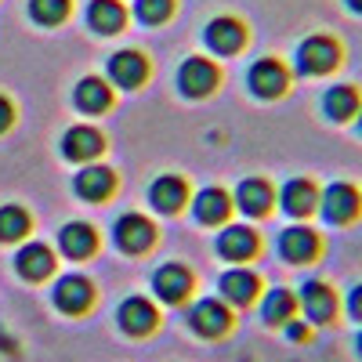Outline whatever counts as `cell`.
I'll list each match as a JSON object with an SVG mask.
<instances>
[{
    "mask_svg": "<svg viewBox=\"0 0 362 362\" xmlns=\"http://www.w3.org/2000/svg\"><path fill=\"white\" fill-rule=\"evenodd\" d=\"M341 40H334L329 33H312L297 44L293 51V66L300 76H326V73H334L341 66Z\"/></svg>",
    "mask_w": 362,
    "mask_h": 362,
    "instance_id": "obj_1",
    "label": "cell"
},
{
    "mask_svg": "<svg viewBox=\"0 0 362 362\" xmlns=\"http://www.w3.org/2000/svg\"><path fill=\"white\" fill-rule=\"evenodd\" d=\"M319 214L334 228L355 225L362 218V189L351 185V181H329V185L319 192Z\"/></svg>",
    "mask_w": 362,
    "mask_h": 362,
    "instance_id": "obj_2",
    "label": "cell"
},
{
    "mask_svg": "<svg viewBox=\"0 0 362 362\" xmlns=\"http://www.w3.org/2000/svg\"><path fill=\"white\" fill-rule=\"evenodd\" d=\"M297 312H305V322L312 326H329L337 322L341 297L326 279H305L297 286Z\"/></svg>",
    "mask_w": 362,
    "mask_h": 362,
    "instance_id": "obj_3",
    "label": "cell"
},
{
    "mask_svg": "<svg viewBox=\"0 0 362 362\" xmlns=\"http://www.w3.org/2000/svg\"><path fill=\"white\" fill-rule=\"evenodd\" d=\"M276 250L286 264H315L322 257V235L308 225H290L279 232Z\"/></svg>",
    "mask_w": 362,
    "mask_h": 362,
    "instance_id": "obj_4",
    "label": "cell"
},
{
    "mask_svg": "<svg viewBox=\"0 0 362 362\" xmlns=\"http://www.w3.org/2000/svg\"><path fill=\"white\" fill-rule=\"evenodd\" d=\"M247 87L264 102L283 98L286 87H290V69L279 62V58H257V62L250 66V73H247Z\"/></svg>",
    "mask_w": 362,
    "mask_h": 362,
    "instance_id": "obj_5",
    "label": "cell"
},
{
    "mask_svg": "<svg viewBox=\"0 0 362 362\" xmlns=\"http://www.w3.org/2000/svg\"><path fill=\"white\" fill-rule=\"evenodd\" d=\"M189 326L196 329L199 337H221V334H228V326H232V312H228L225 300L203 297L189 312Z\"/></svg>",
    "mask_w": 362,
    "mask_h": 362,
    "instance_id": "obj_6",
    "label": "cell"
},
{
    "mask_svg": "<svg viewBox=\"0 0 362 362\" xmlns=\"http://www.w3.org/2000/svg\"><path fill=\"white\" fill-rule=\"evenodd\" d=\"M279 203L290 218H312L319 210V185L312 177H290L279 189Z\"/></svg>",
    "mask_w": 362,
    "mask_h": 362,
    "instance_id": "obj_7",
    "label": "cell"
},
{
    "mask_svg": "<svg viewBox=\"0 0 362 362\" xmlns=\"http://www.w3.org/2000/svg\"><path fill=\"white\" fill-rule=\"evenodd\" d=\"M362 109V90L355 83H334L322 95V112L329 124H351Z\"/></svg>",
    "mask_w": 362,
    "mask_h": 362,
    "instance_id": "obj_8",
    "label": "cell"
},
{
    "mask_svg": "<svg viewBox=\"0 0 362 362\" xmlns=\"http://www.w3.org/2000/svg\"><path fill=\"white\" fill-rule=\"evenodd\" d=\"M257 293H261V276L257 272H250V268H228L225 276H221V297L228 300V305H235V308H243V305H254L257 300Z\"/></svg>",
    "mask_w": 362,
    "mask_h": 362,
    "instance_id": "obj_9",
    "label": "cell"
},
{
    "mask_svg": "<svg viewBox=\"0 0 362 362\" xmlns=\"http://www.w3.org/2000/svg\"><path fill=\"white\" fill-rule=\"evenodd\" d=\"M257 250H261V239L250 225H228L218 235V254L225 261H250L257 257Z\"/></svg>",
    "mask_w": 362,
    "mask_h": 362,
    "instance_id": "obj_10",
    "label": "cell"
},
{
    "mask_svg": "<svg viewBox=\"0 0 362 362\" xmlns=\"http://www.w3.org/2000/svg\"><path fill=\"white\" fill-rule=\"evenodd\" d=\"M116 247L119 250H127V254H141L145 247H153V235H156V228L148 225L141 214H124L116 221Z\"/></svg>",
    "mask_w": 362,
    "mask_h": 362,
    "instance_id": "obj_11",
    "label": "cell"
},
{
    "mask_svg": "<svg viewBox=\"0 0 362 362\" xmlns=\"http://www.w3.org/2000/svg\"><path fill=\"white\" fill-rule=\"evenodd\" d=\"M272 203H276V189H272L264 177H247L235 192V206L243 210L247 218H264L272 210Z\"/></svg>",
    "mask_w": 362,
    "mask_h": 362,
    "instance_id": "obj_12",
    "label": "cell"
},
{
    "mask_svg": "<svg viewBox=\"0 0 362 362\" xmlns=\"http://www.w3.org/2000/svg\"><path fill=\"white\" fill-rule=\"evenodd\" d=\"M177 83H181V90H185L189 98H203V95H210V90H214L218 69L210 66L206 58H189V62L181 66V73H177Z\"/></svg>",
    "mask_w": 362,
    "mask_h": 362,
    "instance_id": "obj_13",
    "label": "cell"
},
{
    "mask_svg": "<svg viewBox=\"0 0 362 362\" xmlns=\"http://www.w3.org/2000/svg\"><path fill=\"white\" fill-rule=\"evenodd\" d=\"M206 44L210 51H218V54H235L239 47L247 44V29L239 18H214L206 25Z\"/></svg>",
    "mask_w": 362,
    "mask_h": 362,
    "instance_id": "obj_14",
    "label": "cell"
},
{
    "mask_svg": "<svg viewBox=\"0 0 362 362\" xmlns=\"http://www.w3.org/2000/svg\"><path fill=\"white\" fill-rule=\"evenodd\" d=\"M153 290L160 293V300H167V305H177V300H185L189 290H192L189 268H181V264H163L156 276H153Z\"/></svg>",
    "mask_w": 362,
    "mask_h": 362,
    "instance_id": "obj_15",
    "label": "cell"
},
{
    "mask_svg": "<svg viewBox=\"0 0 362 362\" xmlns=\"http://www.w3.org/2000/svg\"><path fill=\"white\" fill-rule=\"evenodd\" d=\"M90 297H95V290H90V283L83 276H62L54 283V305L62 312H83L90 305Z\"/></svg>",
    "mask_w": 362,
    "mask_h": 362,
    "instance_id": "obj_16",
    "label": "cell"
},
{
    "mask_svg": "<svg viewBox=\"0 0 362 362\" xmlns=\"http://www.w3.org/2000/svg\"><path fill=\"white\" fill-rule=\"evenodd\" d=\"M116 319H119V326L127 329V334H134V337H141V334H148V329L156 326V308L148 305L145 297H127L124 305H119V312H116Z\"/></svg>",
    "mask_w": 362,
    "mask_h": 362,
    "instance_id": "obj_17",
    "label": "cell"
},
{
    "mask_svg": "<svg viewBox=\"0 0 362 362\" xmlns=\"http://www.w3.org/2000/svg\"><path fill=\"white\" fill-rule=\"evenodd\" d=\"M293 315H297V293H293V290L276 286V290L264 293V300H261V319H264V326H286Z\"/></svg>",
    "mask_w": 362,
    "mask_h": 362,
    "instance_id": "obj_18",
    "label": "cell"
},
{
    "mask_svg": "<svg viewBox=\"0 0 362 362\" xmlns=\"http://www.w3.org/2000/svg\"><path fill=\"white\" fill-rule=\"evenodd\" d=\"M15 268H18V276L29 279V283H37L44 276H51V268H54V257L44 243H25L15 257Z\"/></svg>",
    "mask_w": 362,
    "mask_h": 362,
    "instance_id": "obj_19",
    "label": "cell"
},
{
    "mask_svg": "<svg viewBox=\"0 0 362 362\" xmlns=\"http://www.w3.org/2000/svg\"><path fill=\"white\" fill-rule=\"evenodd\" d=\"M148 66H145V58L138 51H119L109 58V76L119 83V87H138L145 80Z\"/></svg>",
    "mask_w": 362,
    "mask_h": 362,
    "instance_id": "obj_20",
    "label": "cell"
},
{
    "mask_svg": "<svg viewBox=\"0 0 362 362\" xmlns=\"http://www.w3.org/2000/svg\"><path fill=\"white\" fill-rule=\"evenodd\" d=\"M228 210H232V199L225 189H203L196 196V218L203 225H221L228 218Z\"/></svg>",
    "mask_w": 362,
    "mask_h": 362,
    "instance_id": "obj_21",
    "label": "cell"
},
{
    "mask_svg": "<svg viewBox=\"0 0 362 362\" xmlns=\"http://www.w3.org/2000/svg\"><path fill=\"white\" fill-rule=\"evenodd\" d=\"M124 18L127 15L116 0H90V8H87V22H90V29H98V33H119Z\"/></svg>",
    "mask_w": 362,
    "mask_h": 362,
    "instance_id": "obj_22",
    "label": "cell"
},
{
    "mask_svg": "<svg viewBox=\"0 0 362 362\" xmlns=\"http://www.w3.org/2000/svg\"><path fill=\"white\" fill-rule=\"evenodd\" d=\"M62 153L69 160H90V156H98L102 153V134L98 131H90V127H73L62 141Z\"/></svg>",
    "mask_w": 362,
    "mask_h": 362,
    "instance_id": "obj_23",
    "label": "cell"
},
{
    "mask_svg": "<svg viewBox=\"0 0 362 362\" xmlns=\"http://www.w3.org/2000/svg\"><path fill=\"white\" fill-rule=\"evenodd\" d=\"M76 192L83 199H90V203L105 199L112 192V170H105V167H83L76 174Z\"/></svg>",
    "mask_w": 362,
    "mask_h": 362,
    "instance_id": "obj_24",
    "label": "cell"
},
{
    "mask_svg": "<svg viewBox=\"0 0 362 362\" xmlns=\"http://www.w3.org/2000/svg\"><path fill=\"white\" fill-rule=\"evenodd\" d=\"M58 243H62V254H69V257H87L95 250V228L83 221H73L58 232Z\"/></svg>",
    "mask_w": 362,
    "mask_h": 362,
    "instance_id": "obj_25",
    "label": "cell"
},
{
    "mask_svg": "<svg viewBox=\"0 0 362 362\" xmlns=\"http://www.w3.org/2000/svg\"><path fill=\"white\" fill-rule=\"evenodd\" d=\"M148 199H153L156 210H163V214H174V210H181V203H185V181L181 177H160L153 192H148Z\"/></svg>",
    "mask_w": 362,
    "mask_h": 362,
    "instance_id": "obj_26",
    "label": "cell"
},
{
    "mask_svg": "<svg viewBox=\"0 0 362 362\" xmlns=\"http://www.w3.org/2000/svg\"><path fill=\"white\" fill-rule=\"evenodd\" d=\"M76 105H80L83 112H102V109H109V87H105L102 80H95V76L80 80V87H76Z\"/></svg>",
    "mask_w": 362,
    "mask_h": 362,
    "instance_id": "obj_27",
    "label": "cell"
},
{
    "mask_svg": "<svg viewBox=\"0 0 362 362\" xmlns=\"http://www.w3.org/2000/svg\"><path fill=\"white\" fill-rule=\"evenodd\" d=\"M25 232H29V214L22 206H4L0 210V239H4V243H11V239H18Z\"/></svg>",
    "mask_w": 362,
    "mask_h": 362,
    "instance_id": "obj_28",
    "label": "cell"
},
{
    "mask_svg": "<svg viewBox=\"0 0 362 362\" xmlns=\"http://www.w3.org/2000/svg\"><path fill=\"white\" fill-rule=\"evenodd\" d=\"M29 11H33V18H37V22L54 25V22H62V18H66L69 0H29Z\"/></svg>",
    "mask_w": 362,
    "mask_h": 362,
    "instance_id": "obj_29",
    "label": "cell"
},
{
    "mask_svg": "<svg viewBox=\"0 0 362 362\" xmlns=\"http://www.w3.org/2000/svg\"><path fill=\"white\" fill-rule=\"evenodd\" d=\"M170 8H174V0H134V15L141 22H148V25L163 22L170 15Z\"/></svg>",
    "mask_w": 362,
    "mask_h": 362,
    "instance_id": "obj_30",
    "label": "cell"
},
{
    "mask_svg": "<svg viewBox=\"0 0 362 362\" xmlns=\"http://www.w3.org/2000/svg\"><path fill=\"white\" fill-rule=\"evenodd\" d=\"M283 334H286V341H293V344H308V341H312V322L290 319V322L283 326Z\"/></svg>",
    "mask_w": 362,
    "mask_h": 362,
    "instance_id": "obj_31",
    "label": "cell"
},
{
    "mask_svg": "<svg viewBox=\"0 0 362 362\" xmlns=\"http://www.w3.org/2000/svg\"><path fill=\"white\" fill-rule=\"evenodd\" d=\"M344 312H348L351 322L362 326V283H355V286L348 290V297H344Z\"/></svg>",
    "mask_w": 362,
    "mask_h": 362,
    "instance_id": "obj_32",
    "label": "cell"
},
{
    "mask_svg": "<svg viewBox=\"0 0 362 362\" xmlns=\"http://www.w3.org/2000/svg\"><path fill=\"white\" fill-rule=\"evenodd\" d=\"M8 124H11V105H8L4 98H0V131H4Z\"/></svg>",
    "mask_w": 362,
    "mask_h": 362,
    "instance_id": "obj_33",
    "label": "cell"
},
{
    "mask_svg": "<svg viewBox=\"0 0 362 362\" xmlns=\"http://www.w3.org/2000/svg\"><path fill=\"white\" fill-rule=\"evenodd\" d=\"M344 8H348L351 15H362V0H344Z\"/></svg>",
    "mask_w": 362,
    "mask_h": 362,
    "instance_id": "obj_34",
    "label": "cell"
},
{
    "mask_svg": "<svg viewBox=\"0 0 362 362\" xmlns=\"http://www.w3.org/2000/svg\"><path fill=\"white\" fill-rule=\"evenodd\" d=\"M355 355H358V362H362V326H358V334H355Z\"/></svg>",
    "mask_w": 362,
    "mask_h": 362,
    "instance_id": "obj_35",
    "label": "cell"
},
{
    "mask_svg": "<svg viewBox=\"0 0 362 362\" xmlns=\"http://www.w3.org/2000/svg\"><path fill=\"white\" fill-rule=\"evenodd\" d=\"M355 127H358V134H362V109H358V116H355Z\"/></svg>",
    "mask_w": 362,
    "mask_h": 362,
    "instance_id": "obj_36",
    "label": "cell"
}]
</instances>
